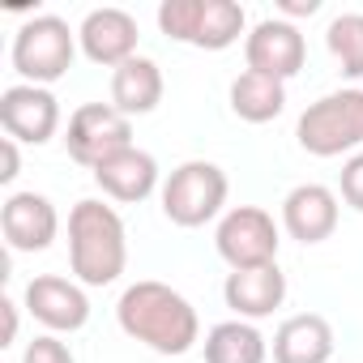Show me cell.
<instances>
[{
	"label": "cell",
	"mask_w": 363,
	"mask_h": 363,
	"mask_svg": "<svg viewBox=\"0 0 363 363\" xmlns=\"http://www.w3.org/2000/svg\"><path fill=\"white\" fill-rule=\"evenodd\" d=\"M137 18L124 9H90L77 26V43L86 52V60L103 65V69H120L137 56Z\"/></svg>",
	"instance_id": "8fae6325"
},
{
	"label": "cell",
	"mask_w": 363,
	"mask_h": 363,
	"mask_svg": "<svg viewBox=\"0 0 363 363\" xmlns=\"http://www.w3.org/2000/svg\"><path fill=\"white\" fill-rule=\"evenodd\" d=\"M282 227L299 244H325L337 231V193L325 184H295L282 197Z\"/></svg>",
	"instance_id": "5bb4252c"
},
{
	"label": "cell",
	"mask_w": 363,
	"mask_h": 363,
	"mask_svg": "<svg viewBox=\"0 0 363 363\" xmlns=\"http://www.w3.org/2000/svg\"><path fill=\"white\" fill-rule=\"evenodd\" d=\"M223 299L240 320L274 316V308H282L286 299V274L278 269V261L261 269H231L223 282Z\"/></svg>",
	"instance_id": "9a60e30c"
},
{
	"label": "cell",
	"mask_w": 363,
	"mask_h": 363,
	"mask_svg": "<svg viewBox=\"0 0 363 363\" xmlns=\"http://www.w3.org/2000/svg\"><path fill=\"white\" fill-rule=\"evenodd\" d=\"M69 265L82 286H111L128 265V231L120 214L94 197L69 210Z\"/></svg>",
	"instance_id": "7a4b0ae2"
},
{
	"label": "cell",
	"mask_w": 363,
	"mask_h": 363,
	"mask_svg": "<svg viewBox=\"0 0 363 363\" xmlns=\"http://www.w3.org/2000/svg\"><path fill=\"white\" fill-rule=\"evenodd\" d=\"M162 103V69L150 56H133L111 73V107L133 116H150Z\"/></svg>",
	"instance_id": "ac0fdd59"
},
{
	"label": "cell",
	"mask_w": 363,
	"mask_h": 363,
	"mask_svg": "<svg viewBox=\"0 0 363 363\" xmlns=\"http://www.w3.org/2000/svg\"><path fill=\"white\" fill-rule=\"evenodd\" d=\"M286 107V82L278 77H265V73H252L244 69L235 82H231V111L248 124H269L278 120Z\"/></svg>",
	"instance_id": "d6986e66"
},
{
	"label": "cell",
	"mask_w": 363,
	"mask_h": 363,
	"mask_svg": "<svg viewBox=\"0 0 363 363\" xmlns=\"http://www.w3.org/2000/svg\"><path fill=\"white\" fill-rule=\"evenodd\" d=\"M325 48L346 77H363V13H337L325 26Z\"/></svg>",
	"instance_id": "44dd1931"
},
{
	"label": "cell",
	"mask_w": 363,
	"mask_h": 363,
	"mask_svg": "<svg viewBox=\"0 0 363 363\" xmlns=\"http://www.w3.org/2000/svg\"><path fill=\"white\" fill-rule=\"evenodd\" d=\"M278 223L261 206H235L214 231V248L231 269H261L278 261Z\"/></svg>",
	"instance_id": "52a82bcc"
},
{
	"label": "cell",
	"mask_w": 363,
	"mask_h": 363,
	"mask_svg": "<svg viewBox=\"0 0 363 363\" xmlns=\"http://www.w3.org/2000/svg\"><path fill=\"white\" fill-rule=\"evenodd\" d=\"M0 231L13 252H43L60 231V214L43 193H13L0 210Z\"/></svg>",
	"instance_id": "4fadbf2b"
},
{
	"label": "cell",
	"mask_w": 363,
	"mask_h": 363,
	"mask_svg": "<svg viewBox=\"0 0 363 363\" xmlns=\"http://www.w3.org/2000/svg\"><path fill=\"white\" fill-rule=\"evenodd\" d=\"M73 56H77V35L56 13H39V18L22 22V30L13 35V69L30 86L60 82L73 69Z\"/></svg>",
	"instance_id": "8992f818"
},
{
	"label": "cell",
	"mask_w": 363,
	"mask_h": 363,
	"mask_svg": "<svg viewBox=\"0 0 363 363\" xmlns=\"http://www.w3.org/2000/svg\"><path fill=\"white\" fill-rule=\"evenodd\" d=\"M158 26L175 43H189L201 52H223V48L240 43L248 18H244V5H235V0H162Z\"/></svg>",
	"instance_id": "277c9868"
},
{
	"label": "cell",
	"mask_w": 363,
	"mask_h": 363,
	"mask_svg": "<svg viewBox=\"0 0 363 363\" xmlns=\"http://www.w3.org/2000/svg\"><path fill=\"white\" fill-rule=\"evenodd\" d=\"M269 346L252 320H223L206 333V363H265Z\"/></svg>",
	"instance_id": "ffe728a7"
},
{
	"label": "cell",
	"mask_w": 363,
	"mask_h": 363,
	"mask_svg": "<svg viewBox=\"0 0 363 363\" xmlns=\"http://www.w3.org/2000/svg\"><path fill=\"white\" fill-rule=\"evenodd\" d=\"M0 312H5V342H0V346H9L18 337V303L13 299H0Z\"/></svg>",
	"instance_id": "484cf974"
},
{
	"label": "cell",
	"mask_w": 363,
	"mask_h": 363,
	"mask_svg": "<svg viewBox=\"0 0 363 363\" xmlns=\"http://www.w3.org/2000/svg\"><path fill=\"white\" fill-rule=\"evenodd\" d=\"M26 312L39 325H48L52 333H77L90 320V299L82 282H69L60 274H39L26 286Z\"/></svg>",
	"instance_id": "7c38bea8"
},
{
	"label": "cell",
	"mask_w": 363,
	"mask_h": 363,
	"mask_svg": "<svg viewBox=\"0 0 363 363\" xmlns=\"http://www.w3.org/2000/svg\"><path fill=\"white\" fill-rule=\"evenodd\" d=\"M227 193H231V184H227V171L218 162L189 158L162 179V214L175 227L193 231V227H206L223 214Z\"/></svg>",
	"instance_id": "5b68a950"
},
{
	"label": "cell",
	"mask_w": 363,
	"mask_h": 363,
	"mask_svg": "<svg viewBox=\"0 0 363 363\" xmlns=\"http://www.w3.org/2000/svg\"><path fill=\"white\" fill-rule=\"evenodd\" d=\"M133 145V124L124 111H116L111 103H82L73 116H69V133H65V150L73 162L82 167H99L107 162L111 154L128 150Z\"/></svg>",
	"instance_id": "ba28073f"
},
{
	"label": "cell",
	"mask_w": 363,
	"mask_h": 363,
	"mask_svg": "<svg viewBox=\"0 0 363 363\" xmlns=\"http://www.w3.org/2000/svg\"><path fill=\"white\" fill-rule=\"evenodd\" d=\"M22 363H77V359H73V350H69L56 333H43V337H35V342L26 346Z\"/></svg>",
	"instance_id": "603a6c76"
},
{
	"label": "cell",
	"mask_w": 363,
	"mask_h": 363,
	"mask_svg": "<svg viewBox=\"0 0 363 363\" xmlns=\"http://www.w3.org/2000/svg\"><path fill=\"white\" fill-rule=\"evenodd\" d=\"M278 9L286 13V22H291V18H303V13L312 18V13L320 9V0H282V5H278Z\"/></svg>",
	"instance_id": "d4e9b609"
},
{
	"label": "cell",
	"mask_w": 363,
	"mask_h": 363,
	"mask_svg": "<svg viewBox=\"0 0 363 363\" xmlns=\"http://www.w3.org/2000/svg\"><path fill=\"white\" fill-rule=\"evenodd\" d=\"M116 320L128 337H137L141 346L158 350V354H189L201 342V316L197 308L167 282H133L124 286L120 303H116Z\"/></svg>",
	"instance_id": "6da1fadb"
},
{
	"label": "cell",
	"mask_w": 363,
	"mask_h": 363,
	"mask_svg": "<svg viewBox=\"0 0 363 363\" xmlns=\"http://www.w3.org/2000/svg\"><path fill=\"white\" fill-rule=\"evenodd\" d=\"M244 60L252 73H265V77H278V82H291L303 60H308V43L299 35L295 22L286 18H265L248 30L244 39Z\"/></svg>",
	"instance_id": "9c48e42d"
},
{
	"label": "cell",
	"mask_w": 363,
	"mask_h": 363,
	"mask_svg": "<svg viewBox=\"0 0 363 363\" xmlns=\"http://www.w3.org/2000/svg\"><path fill=\"white\" fill-rule=\"evenodd\" d=\"M0 158H5V171H0V179H5V184H13V179H18V141L13 137H5V141H0Z\"/></svg>",
	"instance_id": "cb8c5ba5"
},
{
	"label": "cell",
	"mask_w": 363,
	"mask_h": 363,
	"mask_svg": "<svg viewBox=\"0 0 363 363\" xmlns=\"http://www.w3.org/2000/svg\"><path fill=\"white\" fill-rule=\"evenodd\" d=\"M295 137L308 154L316 158H337V154H359L363 145V90H333L320 94L316 103L303 107Z\"/></svg>",
	"instance_id": "3957f363"
},
{
	"label": "cell",
	"mask_w": 363,
	"mask_h": 363,
	"mask_svg": "<svg viewBox=\"0 0 363 363\" xmlns=\"http://www.w3.org/2000/svg\"><path fill=\"white\" fill-rule=\"evenodd\" d=\"M0 124H5V137L26 141V145H43L56 137L60 128V103L48 86H9L0 94Z\"/></svg>",
	"instance_id": "30bf717a"
},
{
	"label": "cell",
	"mask_w": 363,
	"mask_h": 363,
	"mask_svg": "<svg viewBox=\"0 0 363 363\" xmlns=\"http://www.w3.org/2000/svg\"><path fill=\"white\" fill-rule=\"evenodd\" d=\"M94 184H99L111 201H124V206L145 201V197L158 189V158H154L150 150L128 145V150H120V154H111L107 162L94 167Z\"/></svg>",
	"instance_id": "2e32d148"
},
{
	"label": "cell",
	"mask_w": 363,
	"mask_h": 363,
	"mask_svg": "<svg viewBox=\"0 0 363 363\" xmlns=\"http://www.w3.org/2000/svg\"><path fill=\"white\" fill-rule=\"evenodd\" d=\"M337 193H342V201H346L350 210H359V214H363V150H359V154H350V158L342 162Z\"/></svg>",
	"instance_id": "7402d4cb"
},
{
	"label": "cell",
	"mask_w": 363,
	"mask_h": 363,
	"mask_svg": "<svg viewBox=\"0 0 363 363\" xmlns=\"http://www.w3.org/2000/svg\"><path fill=\"white\" fill-rule=\"evenodd\" d=\"M333 354V325L316 312L286 316L274 333V363H329Z\"/></svg>",
	"instance_id": "e0dca14e"
}]
</instances>
